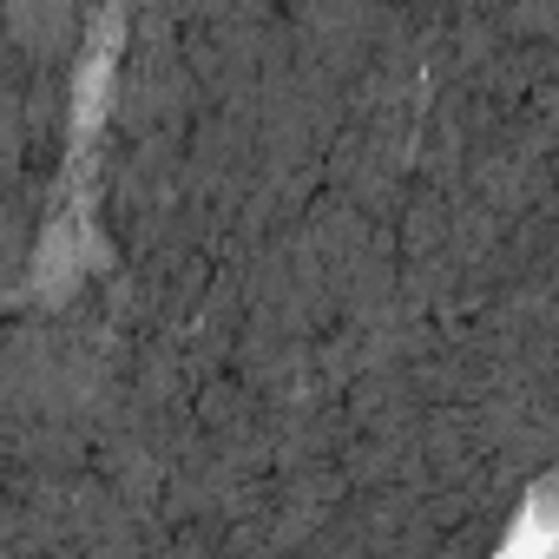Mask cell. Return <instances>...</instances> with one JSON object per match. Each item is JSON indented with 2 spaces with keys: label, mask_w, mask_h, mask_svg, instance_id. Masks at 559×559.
<instances>
[{
  "label": "cell",
  "mask_w": 559,
  "mask_h": 559,
  "mask_svg": "<svg viewBox=\"0 0 559 559\" xmlns=\"http://www.w3.org/2000/svg\"><path fill=\"white\" fill-rule=\"evenodd\" d=\"M493 559H559V474L520 500V513H513Z\"/></svg>",
  "instance_id": "obj_1"
}]
</instances>
